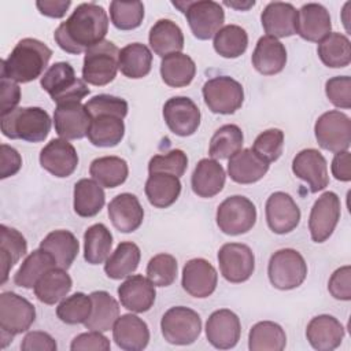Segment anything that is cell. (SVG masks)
<instances>
[{
	"mask_svg": "<svg viewBox=\"0 0 351 351\" xmlns=\"http://www.w3.org/2000/svg\"><path fill=\"white\" fill-rule=\"evenodd\" d=\"M106 203L103 186L90 178H81L74 185V211L82 218L97 215Z\"/></svg>",
	"mask_w": 351,
	"mask_h": 351,
	"instance_id": "obj_39",
	"label": "cell"
},
{
	"mask_svg": "<svg viewBox=\"0 0 351 351\" xmlns=\"http://www.w3.org/2000/svg\"><path fill=\"white\" fill-rule=\"evenodd\" d=\"M22 167V158L19 152L11 145L1 144V166H0V178L5 180L15 176Z\"/></svg>",
	"mask_w": 351,
	"mask_h": 351,
	"instance_id": "obj_60",
	"label": "cell"
},
{
	"mask_svg": "<svg viewBox=\"0 0 351 351\" xmlns=\"http://www.w3.org/2000/svg\"><path fill=\"white\" fill-rule=\"evenodd\" d=\"M145 196L156 208H167L181 193V181L169 173H151L145 181Z\"/></svg>",
	"mask_w": 351,
	"mask_h": 351,
	"instance_id": "obj_31",
	"label": "cell"
},
{
	"mask_svg": "<svg viewBox=\"0 0 351 351\" xmlns=\"http://www.w3.org/2000/svg\"><path fill=\"white\" fill-rule=\"evenodd\" d=\"M118 56L119 49L110 40H103L90 47L84 56L82 80L96 86L112 82L118 71Z\"/></svg>",
	"mask_w": 351,
	"mask_h": 351,
	"instance_id": "obj_6",
	"label": "cell"
},
{
	"mask_svg": "<svg viewBox=\"0 0 351 351\" xmlns=\"http://www.w3.org/2000/svg\"><path fill=\"white\" fill-rule=\"evenodd\" d=\"M267 276L274 288L281 291L295 289L306 280L307 263L299 251L282 248L270 256Z\"/></svg>",
	"mask_w": 351,
	"mask_h": 351,
	"instance_id": "obj_8",
	"label": "cell"
},
{
	"mask_svg": "<svg viewBox=\"0 0 351 351\" xmlns=\"http://www.w3.org/2000/svg\"><path fill=\"white\" fill-rule=\"evenodd\" d=\"M325 93L335 107L348 110L351 107V78L348 75L329 78L325 84Z\"/></svg>",
	"mask_w": 351,
	"mask_h": 351,
	"instance_id": "obj_55",
	"label": "cell"
},
{
	"mask_svg": "<svg viewBox=\"0 0 351 351\" xmlns=\"http://www.w3.org/2000/svg\"><path fill=\"white\" fill-rule=\"evenodd\" d=\"M108 217L112 226L122 233H132L140 228L144 210L133 193H119L108 204Z\"/></svg>",
	"mask_w": 351,
	"mask_h": 351,
	"instance_id": "obj_26",
	"label": "cell"
},
{
	"mask_svg": "<svg viewBox=\"0 0 351 351\" xmlns=\"http://www.w3.org/2000/svg\"><path fill=\"white\" fill-rule=\"evenodd\" d=\"M110 18L117 29L133 30L144 19V4L141 1L114 0L110 3Z\"/></svg>",
	"mask_w": 351,
	"mask_h": 351,
	"instance_id": "obj_50",
	"label": "cell"
},
{
	"mask_svg": "<svg viewBox=\"0 0 351 351\" xmlns=\"http://www.w3.org/2000/svg\"><path fill=\"white\" fill-rule=\"evenodd\" d=\"M218 274L215 267L203 258L189 259L182 269L181 285L193 298H208L217 288Z\"/></svg>",
	"mask_w": 351,
	"mask_h": 351,
	"instance_id": "obj_21",
	"label": "cell"
},
{
	"mask_svg": "<svg viewBox=\"0 0 351 351\" xmlns=\"http://www.w3.org/2000/svg\"><path fill=\"white\" fill-rule=\"evenodd\" d=\"M40 248L45 250L53 256L58 267L67 270L78 255L80 243L70 230L59 229L49 232L41 240Z\"/></svg>",
	"mask_w": 351,
	"mask_h": 351,
	"instance_id": "obj_34",
	"label": "cell"
},
{
	"mask_svg": "<svg viewBox=\"0 0 351 351\" xmlns=\"http://www.w3.org/2000/svg\"><path fill=\"white\" fill-rule=\"evenodd\" d=\"M107 30L108 15L106 10L93 1L81 3L71 15L56 27L53 38L62 51L80 55L103 41Z\"/></svg>",
	"mask_w": 351,
	"mask_h": 351,
	"instance_id": "obj_1",
	"label": "cell"
},
{
	"mask_svg": "<svg viewBox=\"0 0 351 351\" xmlns=\"http://www.w3.org/2000/svg\"><path fill=\"white\" fill-rule=\"evenodd\" d=\"M173 5L185 14L191 32L197 40H210L225 22L222 5L213 0L173 1Z\"/></svg>",
	"mask_w": 351,
	"mask_h": 351,
	"instance_id": "obj_7",
	"label": "cell"
},
{
	"mask_svg": "<svg viewBox=\"0 0 351 351\" xmlns=\"http://www.w3.org/2000/svg\"><path fill=\"white\" fill-rule=\"evenodd\" d=\"M223 4H225V5H228V7H232V8H236V10H241V11H244V10H248L250 7H254V5H255V1H254V0H252V1H245V3L225 1Z\"/></svg>",
	"mask_w": 351,
	"mask_h": 351,
	"instance_id": "obj_63",
	"label": "cell"
},
{
	"mask_svg": "<svg viewBox=\"0 0 351 351\" xmlns=\"http://www.w3.org/2000/svg\"><path fill=\"white\" fill-rule=\"evenodd\" d=\"M160 329L167 343L188 346L195 343L200 336L202 318L189 307H170L160 319Z\"/></svg>",
	"mask_w": 351,
	"mask_h": 351,
	"instance_id": "obj_10",
	"label": "cell"
},
{
	"mask_svg": "<svg viewBox=\"0 0 351 351\" xmlns=\"http://www.w3.org/2000/svg\"><path fill=\"white\" fill-rule=\"evenodd\" d=\"M40 84L56 104L81 101L89 95L86 82L75 77L73 66L67 62L53 63L43 74Z\"/></svg>",
	"mask_w": 351,
	"mask_h": 351,
	"instance_id": "obj_5",
	"label": "cell"
},
{
	"mask_svg": "<svg viewBox=\"0 0 351 351\" xmlns=\"http://www.w3.org/2000/svg\"><path fill=\"white\" fill-rule=\"evenodd\" d=\"M218 263L222 277L232 284L247 281L255 270L254 252L241 243L223 244L218 251Z\"/></svg>",
	"mask_w": 351,
	"mask_h": 351,
	"instance_id": "obj_13",
	"label": "cell"
},
{
	"mask_svg": "<svg viewBox=\"0 0 351 351\" xmlns=\"http://www.w3.org/2000/svg\"><path fill=\"white\" fill-rule=\"evenodd\" d=\"M346 335L344 326L337 318L321 314L310 319L306 328V337L310 346L318 351H332L337 348Z\"/></svg>",
	"mask_w": 351,
	"mask_h": 351,
	"instance_id": "obj_24",
	"label": "cell"
},
{
	"mask_svg": "<svg viewBox=\"0 0 351 351\" xmlns=\"http://www.w3.org/2000/svg\"><path fill=\"white\" fill-rule=\"evenodd\" d=\"M226 174L218 160L204 158L197 162L192 177V191L200 197H213L218 195L225 185Z\"/></svg>",
	"mask_w": 351,
	"mask_h": 351,
	"instance_id": "obj_30",
	"label": "cell"
},
{
	"mask_svg": "<svg viewBox=\"0 0 351 351\" xmlns=\"http://www.w3.org/2000/svg\"><path fill=\"white\" fill-rule=\"evenodd\" d=\"M266 222L273 233L285 234L296 229L300 222V208L293 197L285 192L271 193L265 204Z\"/></svg>",
	"mask_w": 351,
	"mask_h": 351,
	"instance_id": "obj_17",
	"label": "cell"
},
{
	"mask_svg": "<svg viewBox=\"0 0 351 351\" xmlns=\"http://www.w3.org/2000/svg\"><path fill=\"white\" fill-rule=\"evenodd\" d=\"M293 174L307 182L310 192L317 193L329 184L328 165L324 155L315 148L302 149L292 160Z\"/></svg>",
	"mask_w": 351,
	"mask_h": 351,
	"instance_id": "obj_19",
	"label": "cell"
},
{
	"mask_svg": "<svg viewBox=\"0 0 351 351\" xmlns=\"http://www.w3.org/2000/svg\"><path fill=\"white\" fill-rule=\"evenodd\" d=\"M314 134L321 148L330 152L347 151L351 144V119L339 110H330L318 117Z\"/></svg>",
	"mask_w": 351,
	"mask_h": 351,
	"instance_id": "obj_12",
	"label": "cell"
},
{
	"mask_svg": "<svg viewBox=\"0 0 351 351\" xmlns=\"http://www.w3.org/2000/svg\"><path fill=\"white\" fill-rule=\"evenodd\" d=\"M40 165L58 178L71 176L78 166V154L64 138H52L40 152Z\"/></svg>",
	"mask_w": 351,
	"mask_h": 351,
	"instance_id": "obj_20",
	"label": "cell"
},
{
	"mask_svg": "<svg viewBox=\"0 0 351 351\" xmlns=\"http://www.w3.org/2000/svg\"><path fill=\"white\" fill-rule=\"evenodd\" d=\"M284 148V132L281 129L273 128L258 134L252 144V151L265 162H276Z\"/></svg>",
	"mask_w": 351,
	"mask_h": 351,
	"instance_id": "obj_52",
	"label": "cell"
},
{
	"mask_svg": "<svg viewBox=\"0 0 351 351\" xmlns=\"http://www.w3.org/2000/svg\"><path fill=\"white\" fill-rule=\"evenodd\" d=\"M328 291L337 300H351V267L348 265L332 273L328 281Z\"/></svg>",
	"mask_w": 351,
	"mask_h": 351,
	"instance_id": "obj_56",
	"label": "cell"
},
{
	"mask_svg": "<svg viewBox=\"0 0 351 351\" xmlns=\"http://www.w3.org/2000/svg\"><path fill=\"white\" fill-rule=\"evenodd\" d=\"M118 296L121 304L132 313H145L148 311L156 298L155 285L143 277L141 274L129 276L119 287Z\"/></svg>",
	"mask_w": 351,
	"mask_h": 351,
	"instance_id": "obj_22",
	"label": "cell"
},
{
	"mask_svg": "<svg viewBox=\"0 0 351 351\" xmlns=\"http://www.w3.org/2000/svg\"><path fill=\"white\" fill-rule=\"evenodd\" d=\"M251 62L254 69L263 75L278 74L287 64V49L280 40L262 36L255 45Z\"/></svg>",
	"mask_w": 351,
	"mask_h": 351,
	"instance_id": "obj_28",
	"label": "cell"
},
{
	"mask_svg": "<svg viewBox=\"0 0 351 351\" xmlns=\"http://www.w3.org/2000/svg\"><path fill=\"white\" fill-rule=\"evenodd\" d=\"M244 136L241 129L234 123H226L218 128L208 147V155L213 159H229L232 155L239 152L243 148Z\"/></svg>",
	"mask_w": 351,
	"mask_h": 351,
	"instance_id": "obj_47",
	"label": "cell"
},
{
	"mask_svg": "<svg viewBox=\"0 0 351 351\" xmlns=\"http://www.w3.org/2000/svg\"><path fill=\"white\" fill-rule=\"evenodd\" d=\"M92 117L85 104L81 101H70L56 104L53 111L55 132L64 140H80L88 134Z\"/></svg>",
	"mask_w": 351,
	"mask_h": 351,
	"instance_id": "obj_16",
	"label": "cell"
},
{
	"mask_svg": "<svg viewBox=\"0 0 351 351\" xmlns=\"http://www.w3.org/2000/svg\"><path fill=\"white\" fill-rule=\"evenodd\" d=\"M270 163L261 159L251 148H241L229 158L228 174L237 184H254L269 171Z\"/></svg>",
	"mask_w": 351,
	"mask_h": 351,
	"instance_id": "obj_29",
	"label": "cell"
},
{
	"mask_svg": "<svg viewBox=\"0 0 351 351\" xmlns=\"http://www.w3.org/2000/svg\"><path fill=\"white\" fill-rule=\"evenodd\" d=\"M112 337L117 346L125 351H141L148 346L149 329L140 317L123 314L112 326Z\"/></svg>",
	"mask_w": 351,
	"mask_h": 351,
	"instance_id": "obj_27",
	"label": "cell"
},
{
	"mask_svg": "<svg viewBox=\"0 0 351 351\" xmlns=\"http://www.w3.org/2000/svg\"><path fill=\"white\" fill-rule=\"evenodd\" d=\"M262 27L266 36L282 38L296 34L298 10L291 3L271 1L261 14Z\"/></svg>",
	"mask_w": 351,
	"mask_h": 351,
	"instance_id": "obj_23",
	"label": "cell"
},
{
	"mask_svg": "<svg viewBox=\"0 0 351 351\" xmlns=\"http://www.w3.org/2000/svg\"><path fill=\"white\" fill-rule=\"evenodd\" d=\"M177 261L170 254H158L147 265V277L155 287H169L177 278Z\"/></svg>",
	"mask_w": 351,
	"mask_h": 351,
	"instance_id": "obj_51",
	"label": "cell"
},
{
	"mask_svg": "<svg viewBox=\"0 0 351 351\" xmlns=\"http://www.w3.org/2000/svg\"><path fill=\"white\" fill-rule=\"evenodd\" d=\"M125 136V123L123 119L111 115L100 114L92 118L90 128L88 130V140L95 147L111 148L118 145Z\"/></svg>",
	"mask_w": 351,
	"mask_h": 351,
	"instance_id": "obj_33",
	"label": "cell"
},
{
	"mask_svg": "<svg viewBox=\"0 0 351 351\" xmlns=\"http://www.w3.org/2000/svg\"><path fill=\"white\" fill-rule=\"evenodd\" d=\"M56 348L55 339L49 333L41 330L29 332L21 343V350L23 351H56Z\"/></svg>",
	"mask_w": 351,
	"mask_h": 351,
	"instance_id": "obj_59",
	"label": "cell"
},
{
	"mask_svg": "<svg viewBox=\"0 0 351 351\" xmlns=\"http://www.w3.org/2000/svg\"><path fill=\"white\" fill-rule=\"evenodd\" d=\"M213 45L222 58L234 59L247 51L248 34L239 25H226L215 33Z\"/></svg>",
	"mask_w": 351,
	"mask_h": 351,
	"instance_id": "obj_48",
	"label": "cell"
},
{
	"mask_svg": "<svg viewBox=\"0 0 351 351\" xmlns=\"http://www.w3.org/2000/svg\"><path fill=\"white\" fill-rule=\"evenodd\" d=\"M148 41L152 51L160 58L181 52L184 48L182 30L171 19L156 21L149 30Z\"/></svg>",
	"mask_w": 351,
	"mask_h": 351,
	"instance_id": "obj_32",
	"label": "cell"
},
{
	"mask_svg": "<svg viewBox=\"0 0 351 351\" xmlns=\"http://www.w3.org/2000/svg\"><path fill=\"white\" fill-rule=\"evenodd\" d=\"M202 93L206 106L214 114H234L244 101L243 85L229 75L210 78L204 82Z\"/></svg>",
	"mask_w": 351,
	"mask_h": 351,
	"instance_id": "obj_9",
	"label": "cell"
},
{
	"mask_svg": "<svg viewBox=\"0 0 351 351\" xmlns=\"http://www.w3.org/2000/svg\"><path fill=\"white\" fill-rule=\"evenodd\" d=\"M1 133L11 140L44 141L51 130V118L41 107H16L1 117Z\"/></svg>",
	"mask_w": 351,
	"mask_h": 351,
	"instance_id": "obj_3",
	"label": "cell"
},
{
	"mask_svg": "<svg viewBox=\"0 0 351 351\" xmlns=\"http://www.w3.org/2000/svg\"><path fill=\"white\" fill-rule=\"evenodd\" d=\"M73 287L71 277L67 270L62 267H53L48 270L34 285L36 298L44 304H55L64 299Z\"/></svg>",
	"mask_w": 351,
	"mask_h": 351,
	"instance_id": "obj_42",
	"label": "cell"
},
{
	"mask_svg": "<svg viewBox=\"0 0 351 351\" xmlns=\"http://www.w3.org/2000/svg\"><path fill=\"white\" fill-rule=\"evenodd\" d=\"M85 108L92 118L100 114H111L123 119L128 115V101L122 97L106 93L89 99L85 103Z\"/></svg>",
	"mask_w": 351,
	"mask_h": 351,
	"instance_id": "obj_54",
	"label": "cell"
},
{
	"mask_svg": "<svg viewBox=\"0 0 351 351\" xmlns=\"http://www.w3.org/2000/svg\"><path fill=\"white\" fill-rule=\"evenodd\" d=\"M141 252L137 244L132 241H122L110 254L104 263V271L108 278L121 280L132 276L138 267Z\"/></svg>",
	"mask_w": 351,
	"mask_h": 351,
	"instance_id": "obj_38",
	"label": "cell"
},
{
	"mask_svg": "<svg viewBox=\"0 0 351 351\" xmlns=\"http://www.w3.org/2000/svg\"><path fill=\"white\" fill-rule=\"evenodd\" d=\"M255 222L256 207L245 196H229L217 208V225L225 234H244L254 228Z\"/></svg>",
	"mask_w": 351,
	"mask_h": 351,
	"instance_id": "obj_11",
	"label": "cell"
},
{
	"mask_svg": "<svg viewBox=\"0 0 351 351\" xmlns=\"http://www.w3.org/2000/svg\"><path fill=\"white\" fill-rule=\"evenodd\" d=\"M92 313L85 321V328L89 330L107 332L112 329L119 317L118 302L106 291H93L90 293Z\"/></svg>",
	"mask_w": 351,
	"mask_h": 351,
	"instance_id": "obj_36",
	"label": "cell"
},
{
	"mask_svg": "<svg viewBox=\"0 0 351 351\" xmlns=\"http://www.w3.org/2000/svg\"><path fill=\"white\" fill-rule=\"evenodd\" d=\"M0 86H1V117L7 115L8 112L14 111L18 106V103L21 101V88L18 85V82L5 78V77H0Z\"/></svg>",
	"mask_w": 351,
	"mask_h": 351,
	"instance_id": "obj_58",
	"label": "cell"
},
{
	"mask_svg": "<svg viewBox=\"0 0 351 351\" xmlns=\"http://www.w3.org/2000/svg\"><path fill=\"white\" fill-rule=\"evenodd\" d=\"M92 313V299L90 295L82 292H75L60 300L56 307L58 318L67 325L85 324Z\"/></svg>",
	"mask_w": 351,
	"mask_h": 351,
	"instance_id": "obj_49",
	"label": "cell"
},
{
	"mask_svg": "<svg viewBox=\"0 0 351 351\" xmlns=\"http://www.w3.org/2000/svg\"><path fill=\"white\" fill-rule=\"evenodd\" d=\"M36 319V307L15 292L0 295V347L5 348L12 337L26 332Z\"/></svg>",
	"mask_w": 351,
	"mask_h": 351,
	"instance_id": "obj_4",
	"label": "cell"
},
{
	"mask_svg": "<svg viewBox=\"0 0 351 351\" xmlns=\"http://www.w3.org/2000/svg\"><path fill=\"white\" fill-rule=\"evenodd\" d=\"M196 74L193 59L182 52L170 53L162 58L160 77L163 82L171 88H182L192 82Z\"/></svg>",
	"mask_w": 351,
	"mask_h": 351,
	"instance_id": "obj_40",
	"label": "cell"
},
{
	"mask_svg": "<svg viewBox=\"0 0 351 351\" xmlns=\"http://www.w3.org/2000/svg\"><path fill=\"white\" fill-rule=\"evenodd\" d=\"M200 117L199 107L186 96L170 97L163 106V119L167 128L181 137L192 136L197 130Z\"/></svg>",
	"mask_w": 351,
	"mask_h": 351,
	"instance_id": "obj_15",
	"label": "cell"
},
{
	"mask_svg": "<svg viewBox=\"0 0 351 351\" xmlns=\"http://www.w3.org/2000/svg\"><path fill=\"white\" fill-rule=\"evenodd\" d=\"M110 340L103 332L89 330L75 336L70 344L71 351H110Z\"/></svg>",
	"mask_w": 351,
	"mask_h": 351,
	"instance_id": "obj_57",
	"label": "cell"
},
{
	"mask_svg": "<svg viewBox=\"0 0 351 351\" xmlns=\"http://www.w3.org/2000/svg\"><path fill=\"white\" fill-rule=\"evenodd\" d=\"M53 256L43 248L30 252L14 276L15 285L26 289L34 288L37 281L51 269L56 267Z\"/></svg>",
	"mask_w": 351,
	"mask_h": 351,
	"instance_id": "obj_41",
	"label": "cell"
},
{
	"mask_svg": "<svg viewBox=\"0 0 351 351\" xmlns=\"http://www.w3.org/2000/svg\"><path fill=\"white\" fill-rule=\"evenodd\" d=\"M340 214L341 206L339 196L332 191L324 192L314 202L308 217V230L313 241H326L332 236L340 219Z\"/></svg>",
	"mask_w": 351,
	"mask_h": 351,
	"instance_id": "obj_14",
	"label": "cell"
},
{
	"mask_svg": "<svg viewBox=\"0 0 351 351\" xmlns=\"http://www.w3.org/2000/svg\"><path fill=\"white\" fill-rule=\"evenodd\" d=\"M351 156L348 149L336 152L330 165L332 176L343 182H348L351 180Z\"/></svg>",
	"mask_w": 351,
	"mask_h": 351,
	"instance_id": "obj_61",
	"label": "cell"
},
{
	"mask_svg": "<svg viewBox=\"0 0 351 351\" xmlns=\"http://www.w3.org/2000/svg\"><path fill=\"white\" fill-rule=\"evenodd\" d=\"M332 21L329 11L318 3H307L298 10L296 33L306 41L319 43L330 33Z\"/></svg>",
	"mask_w": 351,
	"mask_h": 351,
	"instance_id": "obj_25",
	"label": "cell"
},
{
	"mask_svg": "<svg viewBox=\"0 0 351 351\" xmlns=\"http://www.w3.org/2000/svg\"><path fill=\"white\" fill-rule=\"evenodd\" d=\"M70 0H38L36 1V7L41 15L49 18H63L70 8Z\"/></svg>",
	"mask_w": 351,
	"mask_h": 351,
	"instance_id": "obj_62",
	"label": "cell"
},
{
	"mask_svg": "<svg viewBox=\"0 0 351 351\" xmlns=\"http://www.w3.org/2000/svg\"><path fill=\"white\" fill-rule=\"evenodd\" d=\"M241 335L240 318L229 308L215 310L206 322V337L218 350L233 348Z\"/></svg>",
	"mask_w": 351,
	"mask_h": 351,
	"instance_id": "obj_18",
	"label": "cell"
},
{
	"mask_svg": "<svg viewBox=\"0 0 351 351\" xmlns=\"http://www.w3.org/2000/svg\"><path fill=\"white\" fill-rule=\"evenodd\" d=\"M287 346L284 329L273 321L256 322L248 333V348L251 351H282Z\"/></svg>",
	"mask_w": 351,
	"mask_h": 351,
	"instance_id": "obj_44",
	"label": "cell"
},
{
	"mask_svg": "<svg viewBox=\"0 0 351 351\" xmlns=\"http://www.w3.org/2000/svg\"><path fill=\"white\" fill-rule=\"evenodd\" d=\"M27 252V243L25 236L7 225H0V263H1V281L5 284L10 270L19 262Z\"/></svg>",
	"mask_w": 351,
	"mask_h": 351,
	"instance_id": "obj_35",
	"label": "cell"
},
{
	"mask_svg": "<svg viewBox=\"0 0 351 351\" xmlns=\"http://www.w3.org/2000/svg\"><path fill=\"white\" fill-rule=\"evenodd\" d=\"M188 167V156L182 149H171L163 155H155L148 162V173H169L176 177L184 176Z\"/></svg>",
	"mask_w": 351,
	"mask_h": 351,
	"instance_id": "obj_53",
	"label": "cell"
},
{
	"mask_svg": "<svg viewBox=\"0 0 351 351\" xmlns=\"http://www.w3.org/2000/svg\"><path fill=\"white\" fill-rule=\"evenodd\" d=\"M317 52L326 67L341 69L351 62V43L343 33H329L318 43Z\"/></svg>",
	"mask_w": 351,
	"mask_h": 351,
	"instance_id": "obj_45",
	"label": "cell"
},
{
	"mask_svg": "<svg viewBox=\"0 0 351 351\" xmlns=\"http://www.w3.org/2000/svg\"><path fill=\"white\" fill-rule=\"evenodd\" d=\"M52 56V49L37 38H22L1 60L0 77L26 84L41 77Z\"/></svg>",
	"mask_w": 351,
	"mask_h": 351,
	"instance_id": "obj_2",
	"label": "cell"
},
{
	"mask_svg": "<svg viewBox=\"0 0 351 351\" xmlns=\"http://www.w3.org/2000/svg\"><path fill=\"white\" fill-rule=\"evenodd\" d=\"M112 234L103 223L89 226L84 233V259L89 265H100L110 256Z\"/></svg>",
	"mask_w": 351,
	"mask_h": 351,
	"instance_id": "obj_46",
	"label": "cell"
},
{
	"mask_svg": "<svg viewBox=\"0 0 351 351\" xmlns=\"http://www.w3.org/2000/svg\"><path fill=\"white\" fill-rule=\"evenodd\" d=\"M89 174L101 186L117 188L126 181L129 167L126 160L119 156H100L92 160Z\"/></svg>",
	"mask_w": 351,
	"mask_h": 351,
	"instance_id": "obj_43",
	"label": "cell"
},
{
	"mask_svg": "<svg viewBox=\"0 0 351 351\" xmlns=\"http://www.w3.org/2000/svg\"><path fill=\"white\" fill-rule=\"evenodd\" d=\"M152 67V52L141 43H132L119 51L118 69L132 80H138L149 74Z\"/></svg>",
	"mask_w": 351,
	"mask_h": 351,
	"instance_id": "obj_37",
	"label": "cell"
}]
</instances>
